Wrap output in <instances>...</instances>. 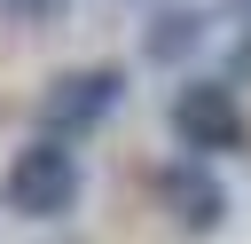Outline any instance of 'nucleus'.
Masks as SVG:
<instances>
[{
  "label": "nucleus",
  "mask_w": 251,
  "mask_h": 244,
  "mask_svg": "<svg viewBox=\"0 0 251 244\" xmlns=\"http://www.w3.org/2000/svg\"><path fill=\"white\" fill-rule=\"evenodd\" d=\"M78 189H86V173H78L71 134H39V142H24V150L8 157V173H0V197H8L16 220H63V213L78 205Z\"/></svg>",
  "instance_id": "1"
},
{
  "label": "nucleus",
  "mask_w": 251,
  "mask_h": 244,
  "mask_svg": "<svg viewBox=\"0 0 251 244\" xmlns=\"http://www.w3.org/2000/svg\"><path fill=\"white\" fill-rule=\"evenodd\" d=\"M173 134H180V150H196V157H227V150H243L235 87H220V79H188V87L173 94Z\"/></svg>",
  "instance_id": "2"
},
{
  "label": "nucleus",
  "mask_w": 251,
  "mask_h": 244,
  "mask_svg": "<svg viewBox=\"0 0 251 244\" xmlns=\"http://www.w3.org/2000/svg\"><path fill=\"white\" fill-rule=\"evenodd\" d=\"M118 94H126L118 71H71V79H55V94L39 102V126H47V134H86V126H102V118L118 110Z\"/></svg>",
  "instance_id": "3"
},
{
  "label": "nucleus",
  "mask_w": 251,
  "mask_h": 244,
  "mask_svg": "<svg viewBox=\"0 0 251 244\" xmlns=\"http://www.w3.org/2000/svg\"><path fill=\"white\" fill-rule=\"evenodd\" d=\"M157 197H165V213H173L180 228H196V236H212V228L227 220V189H220L204 165H188V157L157 173Z\"/></svg>",
  "instance_id": "4"
},
{
  "label": "nucleus",
  "mask_w": 251,
  "mask_h": 244,
  "mask_svg": "<svg viewBox=\"0 0 251 244\" xmlns=\"http://www.w3.org/2000/svg\"><path fill=\"white\" fill-rule=\"evenodd\" d=\"M196 39H204V16H157V31H149V55H157V63H180Z\"/></svg>",
  "instance_id": "5"
},
{
  "label": "nucleus",
  "mask_w": 251,
  "mask_h": 244,
  "mask_svg": "<svg viewBox=\"0 0 251 244\" xmlns=\"http://www.w3.org/2000/svg\"><path fill=\"white\" fill-rule=\"evenodd\" d=\"M0 8H8V16H24V24H31V16H55V8H63V0H0Z\"/></svg>",
  "instance_id": "6"
},
{
  "label": "nucleus",
  "mask_w": 251,
  "mask_h": 244,
  "mask_svg": "<svg viewBox=\"0 0 251 244\" xmlns=\"http://www.w3.org/2000/svg\"><path fill=\"white\" fill-rule=\"evenodd\" d=\"M235 16H243V24H251V0H235Z\"/></svg>",
  "instance_id": "7"
}]
</instances>
